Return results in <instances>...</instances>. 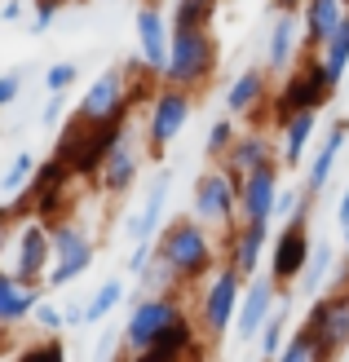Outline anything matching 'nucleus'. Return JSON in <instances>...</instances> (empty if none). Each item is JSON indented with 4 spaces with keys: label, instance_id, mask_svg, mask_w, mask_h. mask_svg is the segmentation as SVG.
Returning a JSON list of instances; mask_svg holds the SVG:
<instances>
[{
    "label": "nucleus",
    "instance_id": "obj_1",
    "mask_svg": "<svg viewBox=\"0 0 349 362\" xmlns=\"http://www.w3.org/2000/svg\"><path fill=\"white\" fill-rule=\"evenodd\" d=\"M155 252L177 269L181 283H204L212 269H217V247H212V234L199 216H173L168 226L155 234Z\"/></svg>",
    "mask_w": 349,
    "mask_h": 362
},
{
    "label": "nucleus",
    "instance_id": "obj_2",
    "mask_svg": "<svg viewBox=\"0 0 349 362\" xmlns=\"http://www.w3.org/2000/svg\"><path fill=\"white\" fill-rule=\"evenodd\" d=\"M222 66V45L208 27H173V45H168V62H164V84L190 88L199 93Z\"/></svg>",
    "mask_w": 349,
    "mask_h": 362
},
{
    "label": "nucleus",
    "instance_id": "obj_3",
    "mask_svg": "<svg viewBox=\"0 0 349 362\" xmlns=\"http://www.w3.org/2000/svg\"><path fill=\"white\" fill-rule=\"evenodd\" d=\"M332 98H336V80L327 76L323 58H305L297 71H287L283 84L270 93V102H265L270 129H279V124L287 115H297V111H323Z\"/></svg>",
    "mask_w": 349,
    "mask_h": 362
},
{
    "label": "nucleus",
    "instance_id": "obj_4",
    "mask_svg": "<svg viewBox=\"0 0 349 362\" xmlns=\"http://www.w3.org/2000/svg\"><path fill=\"white\" fill-rule=\"evenodd\" d=\"M49 239H53V265H49V274H45V287H49V292L71 287L76 279H84L88 269H93L98 243L88 239L76 221H67V216L49 221Z\"/></svg>",
    "mask_w": 349,
    "mask_h": 362
},
{
    "label": "nucleus",
    "instance_id": "obj_5",
    "mask_svg": "<svg viewBox=\"0 0 349 362\" xmlns=\"http://www.w3.org/2000/svg\"><path fill=\"white\" fill-rule=\"evenodd\" d=\"M305 327L314 332V362H332L349 345V279L332 292H319L305 314Z\"/></svg>",
    "mask_w": 349,
    "mask_h": 362
},
{
    "label": "nucleus",
    "instance_id": "obj_6",
    "mask_svg": "<svg viewBox=\"0 0 349 362\" xmlns=\"http://www.w3.org/2000/svg\"><path fill=\"white\" fill-rule=\"evenodd\" d=\"M244 287L248 279L226 261L217 265L212 274L204 279V296H199V322H204L208 336H226L234 327V314H239V300H244Z\"/></svg>",
    "mask_w": 349,
    "mask_h": 362
},
{
    "label": "nucleus",
    "instance_id": "obj_7",
    "mask_svg": "<svg viewBox=\"0 0 349 362\" xmlns=\"http://www.w3.org/2000/svg\"><path fill=\"white\" fill-rule=\"evenodd\" d=\"M309 252H314V239H309V212L283 221V230L270 239V279L279 283V292H292L301 283Z\"/></svg>",
    "mask_w": 349,
    "mask_h": 362
},
{
    "label": "nucleus",
    "instance_id": "obj_8",
    "mask_svg": "<svg viewBox=\"0 0 349 362\" xmlns=\"http://www.w3.org/2000/svg\"><path fill=\"white\" fill-rule=\"evenodd\" d=\"M190 111H195V93L190 88H177V84H164L155 102H151V115H146V151L155 159L173 146V141L186 133L190 124Z\"/></svg>",
    "mask_w": 349,
    "mask_h": 362
},
{
    "label": "nucleus",
    "instance_id": "obj_9",
    "mask_svg": "<svg viewBox=\"0 0 349 362\" xmlns=\"http://www.w3.org/2000/svg\"><path fill=\"white\" fill-rule=\"evenodd\" d=\"M181 314H186V310H181V296H137L133 310H128V318H124V332H120L124 349L128 354L146 349L164 327H173Z\"/></svg>",
    "mask_w": 349,
    "mask_h": 362
},
{
    "label": "nucleus",
    "instance_id": "obj_10",
    "mask_svg": "<svg viewBox=\"0 0 349 362\" xmlns=\"http://www.w3.org/2000/svg\"><path fill=\"white\" fill-rule=\"evenodd\" d=\"M190 212L204 226H239V181L217 164L195 181V204Z\"/></svg>",
    "mask_w": 349,
    "mask_h": 362
},
{
    "label": "nucleus",
    "instance_id": "obj_11",
    "mask_svg": "<svg viewBox=\"0 0 349 362\" xmlns=\"http://www.w3.org/2000/svg\"><path fill=\"white\" fill-rule=\"evenodd\" d=\"M76 119L84 124H102V119H124L133 115L128 111V88H124V66H111L102 71V76L88 84V93L76 102V111H71Z\"/></svg>",
    "mask_w": 349,
    "mask_h": 362
},
{
    "label": "nucleus",
    "instance_id": "obj_12",
    "mask_svg": "<svg viewBox=\"0 0 349 362\" xmlns=\"http://www.w3.org/2000/svg\"><path fill=\"white\" fill-rule=\"evenodd\" d=\"M13 243H18V257H13L18 279H27V283H35V287H45V274H49V265H53L49 221H45V216H27V221L18 226Z\"/></svg>",
    "mask_w": 349,
    "mask_h": 362
},
{
    "label": "nucleus",
    "instance_id": "obj_13",
    "mask_svg": "<svg viewBox=\"0 0 349 362\" xmlns=\"http://www.w3.org/2000/svg\"><path fill=\"white\" fill-rule=\"evenodd\" d=\"M283 186V164L270 159V164L252 168L239 181V221H270L274 226V199Z\"/></svg>",
    "mask_w": 349,
    "mask_h": 362
},
{
    "label": "nucleus",
    "instance_id": "obj_14",
    "mask_svg": "<svg viewBox=\"0 0 349 362\" xmlns=\"http://www.w3.org/2000/svg\"><path fill=\"white\" fill-rule=\"evenodd\" d=\"M279 300H283V292H279V283L270 279V269H265V274H252L248 287H244V300H239V314H234L239 340H256V336H261L265 318L274 314Z\"/></svg>",
    "mask_w": 349,
    "mask_h": 362
},
{
    "label": "nucleus",
    "instance_id": "obj_15",
    "mask_svg": "<svg viewBox=\"0 0 349 362\" xmlns=\"http://www.w3.org/2000/svg\"><path fill=\"white\" fill-rule=\"evenodd\" d=\"M270 239H274V234H270V221H239V226H230V234H226V261H230L244 279L261 274V252H265Z\"/></svg>",
    "mask_w": 349,
    "mask_h": 362
},
{
    "label": "nucleus",
    "instance_id": "obj_16",
    "mask_svg": "<svg viewBox=\"0 0 349 362\" xmlns=\"http://www.w3.org/2000/svg\"><path fill=\"white\" fill-rule=\"evenodd\" d=\"M270 159H279V146H274V137L265 133V129H244L234 141H230V151L217 159L234 181H244L252 168H261V164H270Z\"/></svg>",
    "mask_w": 349,
    "mask_h": 362
},
{
    "label": "nucleus",
    "instance_id": "obj_17",
    "mask_svg": "<svg viewBox=\"0 0 349 362\" xmlns=\"http://www.w3.org/2000/svg\"><path fill=\"white\" fill-rule=\"evenodd\" d=\"M301 13H287V9H274V23H270V40H265V71L270 76H287L297 66V49H301Z\"/></svg>",
    "mask_w": 349,
    "mask_h": 362
},
{
    "label": "nucleus",
    "instance_id": "obj_18",
    "mask_svg": "<svg viewBox=\"0 0 349 362\" xmlns=\"http://www.w3.org/2000/svg\"><path fill=\"white\" fill-rule=\"evenodd\" d=\"M173 23L164 18L155 5H142L137 9V58L151 66V71H159L164 76V62H168V45H173V31H168Z\"/></svg>",
    "mask_w": 349,
    "mask_h": 362
},
{
    "label": "nucleus",
    "instance_id": "obj_19",
    "mask_svg": "<svg viewBox=\"0 0 349 362\" xmlns=\"http://www.w3.org/2000/svg\"><path fill=\"white\" fill-rule=\"evenodd\" d=\"M270 102V71L265 66H244L226 88V111L230 115H256Z\"/></svg>",
    "mask_w": 349,
    "mask_h": 362
},
{
    "label": "nucleus",
    "instance_id": "obj_20",
    "mask_svg": "<svg viewBox=\"0 0 349 362\" xmlns=\"http://www.w3.org/2000/svg\"><path fill=\"white\" fill-rule=\"evenodd\" d=\"M345 141H349V119H336L332 129H327L319 155L309 159V173H305V194H309V199H319V194L327 190V181H332V173H336V159H341V151H345Z\"/></svg>",
    "mask_w": 349,
    "mask_h": 362
},
{
    "label": "nucleus",
    "instance_id": "obj_21",
    "mask_svg": "<svg viewBox=\"0 0 349 362\" xmlns=\"http://www.w3.org/2000/svg\"><path fill=\"white\" fill-rule=\"evenodd\" d=\"M168 186H173V177H168V173H155V177H151L142 212L128 216V243H142V239H155V234H159L164 208H168Z\"/></svg>",
    "mask_w": 349,
    "mask_h": 362
},
{
    "label": "nucleus",
    "instance_id": "obj_22",
    "mask_svg": "<svg viewBox=\"0 0 349 362\" xmlns=\"http://www.w3.org/2000/svg\"><path fill=\"white\" fill-rule=\"evenodd\" d=\"M35 305H40V287L18 279V269H0V322L18 327V322L31 318Z\"/></svg>",
    "mask_w": 349,
    "mask_h": 362
},
{
    "label": "nucleus",
    "instance_id": "obj_23",
    "mask_svg": "<svg viewBox=\"0 0 349 362\" xmlns=\"http://www.w3.org/2000/svg\"><path fill=\"white\" fill-rule=\"evenodd\" d=\"M137 173H142V155H137V146H133V137H128V141H120V146L106 155V164H102V173H98V186H102V194L120 199V194L133 190Z\"/></svg>",
    "mask_w": 349,
    "mask_h": 362
},
{
    "label": "nucleus",
    "instance_id": "obj_24",
    "mask_svg": "<svg viewBox=\"0 0 349 362\" xmlns=\"http://www.w3.org/2000/svg\"><path fill=\"white\" fill-rule=\"evenodd\" d=\"M314 129H319V111H297V115H287L279 124V164L283 168H301Z\"/></svg>",
    "mask_w": 349,
    "mask_h": 362
},
{
    "label": "nucleus",
    "instance_id": "obj_25",
    "mask_svg": "<svg viewBox=\"0 0 349 362\" xmlns=\"http://www.w3.org/2000/svg\"><path fill=\"white\" fill-rule=\"evenodd\" d=\"M349 13V0H305L301 5V27H305V45L319 49Z\"/></svg>",
    "mask_w": 349,
    "mask_h": 362
},
{
    "label": "nucleus",
    "instance_id": "obj_26",
    "mask_svg": "<svg viewBox=\"0 0 349 362\" xmlns=\"http://www.w3.org/2000/svg\"><path fill=\"white\" fill-rule=\"evenodd\" d=\"M137 283H142V296H181V287H186V283L177 279V269L164 261L159 252L146 261V269L137 274Z\"/></svg>",
    "mask_w": 349,
    "mask_h": 362
},
{
    "label": "nucleus",
    "instance_id": "obj_27",
    "mask_svg": "<svg viewBox=\"0 0 349 362\" xmlns=\"http://www.w3.org/2000/svg\"><path fill=\"white\" fill-rule=\"evenodd\" d=\"M319 58H323V66H327V76L341 84V76L349 71V13H345V23L319 45Z\"/></svg>",
    "mask_w": 349,
    "mask_h": 362
},
{
    "label": "nucleus",
    "instance_id": "obj_28",
    "mask_svg": "<svg viewBox=\"0 0 349 362\" xmlns=\"http://www.w3.org/2000/svg\"><path fill=\"white\" fill-rule=\"evenodd\" d=\"M332 265H336V252L327 247V243H319L314 252H309V265H305V274H301L297 287H301L305 296H319V292H323V283L332 279Z\"/></svg>",
    "mask_w": 349,
    "mask_h": 362
},
{
    "label": "nucleus",
    "instance_id": "obj_29",
    "mask_svg": "<svg viewBox=\"0 0 349 362\" xmlns=\"http://www.w3.org/2000/svg\"><path fill=\"white\" fill-rule=\"evenodd\" d=\"M124 279H106L98 292H93V300H84V314H88V322H106L120 305H124Z\"/></svg>",
    "mask_w": 349,
    "mask_h": 362
},
{
    "label": "nucleus",
    "instance_id": "obj_30",
    "mask_svg": "<svg viewBox=\"0 0 349 362\" xmlns=\"http://www.w3.org/2000/svg\"><path fill=\"white\" fill-rule=\"evenodd\" d=\"M222 0H177L173 5V27H212Z\"/></svg>",
    "mask_w": 349,
    "mask_h": 362
},
{
    "label": "nucleus",
    "instance_id": "obj_31",
    "mask_svg": "<svg viewBox=\"0 0 349 362\" xmlns=\"http://www.w3.org/2000/svg\"><path fill=\"white\" fill-rule=\"evenodd\" d=\"M270 362H314V332H309L305 322H301V327L283 340V349L274 354Z\"/></svg>",
    "mask_w": 349,
    "mask_h": 362
},
{
    "label": "nucleus",
    "instance_id": "obj_32",
    "mask_svg": "<svg viewBox=\"0 0 349 362\" xmlns=\"http://www.w3.org/2000/svg\"><path fill=\"white\" fill-rule=\"evenodd\" d=\"M31 177H35V155H31V151H18V155L9 159L5 177H0V190H5V194H18Z\"/></svg>",
    "mask_w": 349,
    "mask_h": 362
},
{
    "label": "nucleus",
    "instance_id": "obj_33",
    "mask_svg": "<svg viewBox=\"0 0 349 362\" xmlns=\"http://www.w3.org/2000/svg\"><path fill=\"white\" fill-rule=\"evenodd\" d=\"M314 208V199L305 194V186L297 190V186H279V199H274V221H292V216H301V212H309Z\"/></svg>",
    "mask_w": 349,
    "mask_h": 362
},
{
    "label": "nucleus",
    "instance_id": "obj_34",
    "mask_svg": "<svg viewBox=\"0 0 349 362\" xmlns=\"http://www.w3.org/2000/svg\"><path fill=\"white\" fill-rule=\"evenodd\" d=\"M234 137H239L234 119H212V124H208V137H204V155H208V159H222V155L230 151Z\"/></svg>",
    "mask_w": 349,
    "mask_h": 362
},
{
    "label": "nucleus",
    "instance_id": "obj_35",
    "mask_svg": "<svg viewBox=\"0 0 349 362\" xmlns=\"http://www.w3.org/2000/svg\"><path fill=\"white\" fill-rule=\"evenodd\" d=\"M18 362H67V345L58 340V332H49L40 345H31L18 354Z\"/></svg>",
    "mask_w": 349,
    "mask_h": 362
},
{
    "label": "nucleus",
    "instance_id": "obj_36",
    "mask_svg": "<svg viewBox=\"0 0 349 362\" xmlns=\"http://www.w3.org/2000/svg\"><path fill=\"white\" fill-rule=\"evenodd\" d=\"M67 5H71V0H35V9H31V23H27V31H31V35H45V31L53 27V18H58Z\"/></svg>",
    "mask_w": 349,
    "mask_h": 362
},
{
    "label": "nucleus",
    "instance_id": "obj_37",
    "mask_svg": "<svg viewBox=\"0 0 349 362\" xmlns=\"http://www.w3.org/2000/svg\"><path fill=\"white\" fill-rule=\"evenodd\" d=\"M76 76H80L76 62H53V66L45 71V88H49V93H67V88L76 84Z\"/></svg>",
    "mask_w": 349,
    "mask_h": 362
},
{
    "label": "nucleus",
    "instance_id": "obj_38",
    "mask_svg": "<svg viewBox=\"0 0 349 362\" xmlns=\"http://www.w3.org/2000/svg\"><path fill=\"white\" fill-rule=\"evenodd\" d=\"M31 322H35V327H40V332H62V327H67L62 310H58V305H53V300H45V296H40V305H35V310H31Z\"/></svg>",
    "mask_w": 349,
    "mask_h": 362
},
{
    "label": "nucleus",
    "instance_id": "obj_39",
    "mask_svg": "<svg viewBox=\"0 0 349 362\" xmlns=\"http://www.w3.org/2000/svg\"><path fill=\"white\" fill-rule=\"evenodd\" d=\"M151 257H155V239H142V243H133V252H128V265H124V269H128V274L137 279L142 269H146V261H151Z\"/></svg>",
    "mask_w": 349,
    "mask_h": 362
},
{
    "label": "nucleus",
    "instance_id": "obj_40",
    "mask_svg": "<svg viewBox=\"0 0 349 362\" xmlns=\"http://www.w3.org/2000/svg\"><path fill=\"white\" fill-rule=\"evenodd\" d=\"M18 93H23V76H18V71H5V76H0V111L13 106Z\"/></svg>",
    "mask_w": 349,
    "mask_h": 362
},
{
    "label": "nucleus",
    "instance_id": "obj_41",
    "mask_svg": "<svg viewBox=\"0 0 349 362\" xmlns=\"http://www.w3.org/2000/svg\"><path fill=\"white\" fill-rule=\"evenodd\" d=\"M120 340H124V336L102 332V336H98V345H93V362H111V358H115V349H120Z\"/></svg>",
    "mask_w": 349,
    "mask_h": 362
},
{
    "label": "nucleus",
    "instance_id": "obj_42",
    "mask_svg": "<svg viewBox=\"0 0 349 362\" xmlns=\"http://www.w3.org/2000/svg\"><path fill=\"white\" fill-rule=\"evenodd\" d=\"M62 111H67V93H49L45 111H40V124H58V119H62Z\"/></svg>",
    "mask_w": 349,
    "mask_h": 362
},
{
    "label": "nucleus",
    "instance_id": "obj_43",
    "mask_svg": "<svg viewBox=\"0 0 349 362\" xmlns=\"http://www.w3.org/2000/svg\"><path fill=\"white\" fill-rule=\"evenodd\" d=\"M23 9H27V0H5V5H0V23H18Z\"/></svg>",
    "mask_w": 349,
    "mask_h": 362
},
{
    "label": "nucleus",
    "instance_id": "obj_44",
    "mask_svg": "<svg viewBox=\"0 0 349 362\" xmlns=\"http://www.w3.org/2000/svg\"><path fill=\"white\" fill-rule=\"evenodd\" d=\"M9 221H13V216H9V204H5V208H0V261H5V247H9V239H13V234H9Z\"/></svg>",
    "mask_w": 349,
    "mask_h": 362
},
{
    "label": "nucleus",
    "instance_id": "obj_45",
    "mask_svg": "<svg viewBox=\"0 0 349 362\" xmlns=\"http://www.w3.org/2000/svg\"><path fill=\"white\" fill-rule=\"evenodd\" d=\"M62 318H67V327H84V322H88L84 305H67V310H62Z\"/></svg>",
    "mask_w": 349,
    "mask_h": 362
},
{
    "label": "nucleus",
    "instance_id": "obj_46",
    "mask_svg": "<svg viewBox=\"0 0 349 362\" xmlns=\"http://www.w3.org/2000/svg\"><path fill=\"white\" fill-rule=\"evenodd\" d=\"M336 221H341V230H349V186L341 190V204H336Z\"/></svg>",
    "mask_w": 349,
    "mask_h": 362
},
{
    "label": "nucleus",
    "instance_id": "obj_47",
    "mask_svg": "<svg viewBox=\"0 0 349 362\" xmlns=\"http://www.w3.org/2000/svg\"><path fill=\"white\" fill-rule=\"evenodd\" d=\"M13 349V340H9V327H5V322H0V362H5V354Z\"/></svg>",
    "mask_w": 349,
    "mask_h": 362
},
{
    "label": "nucleus",
    "instance_id": "obj_48",
    "mask_svg": "<svg viewBox=\"0 0 349 362\" xmlns=\"http://www.w3.org/2000/svg\"><path fill=\"white\" fill-rule=\"evenodd\" d=\"M305 0H274V9H287V13H301Z\"/></svg>",
    "mask_w": 349,
    "mask_h": 362
},
{
    "label": "nucleus",
    "instance_id": "obj_49",
    "mask_svg": "<svg viewBox=\"0 0 349 362\" xmlns=\"http://www.w3.org/2000/svg\"><path fill=\"white\" fill-rule=\"evenodd\" d=\"M345 257H349V230H345Z\"/></svg>",
    "mask_w": 349,
    "mask_h": 362
}]
</instances>
